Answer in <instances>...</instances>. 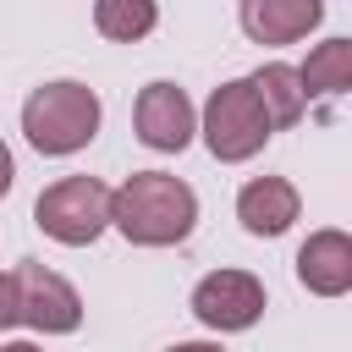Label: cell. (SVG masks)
<instances>
[{"label":"cell","instance_id":"obj_1","mask_svg":"<svg viewBox=\"0 0 352 352\" xmlns=\"http://www.w3.org/2000/svg\"><path fill=\"white\" fill-rule=\"evenodd\" d=\"M110 226L138 248H170L198 226V192L165 170H132L110 198Z\"/></svg>","mask_w":352,"mask_h":352},{"label":"cell","instance_id":"obj_6","mask_svg":"<svg viewBox=\"0 0 352 352\" xmlns=\"http://www.w3.org/2000/svg\"><path fill=\"white\" fill-rule=\"evenodd\" d=\"M258 314H264V280L248 270H214L192 286V319L220 330V336L248 330Z\"/></svg>","mask_w":352,"mask_h":352},{"label":"cell","instance_id":"obj_2","mask_svg":"<svg viewBox=\"0 0 352 352\" xmlns=\"http://www.w3.org/2000/svg\"><path fill=\"white\" fill-rule=\"evenodd\" d=\"M99 116H104V110H99V94H94L88 82L60 77V82H44V88L28 94V104H22V132H28V143H33L38 154H77V148L94 143Z\"/></svg>","mask_w":352,"mask_h":352},{"label":"cell","instance_id":"obj_7","mask_svg":"<svg viewBox=\"0 0 352 352\" xmlns=\"http://www.w3.org/2000/svg\"><path fill=\"white\" fill-rule=\"evenodd\" d=\"M132 121H138V138H143L154 154H182V148L192 143V132H198V110H192L187 88H176V82H165V77L138 94Z\"/></svg>","mask_w":352,"mask_h":352},{"label":"cell","instance_id":"obj_4","mask_svg":"<svg viewBox=\"0 0 352 352\" xmlns=\"http://www.w3.org/2000/svg\"><path fill=\"white\" fill-rule=\"evenodd\" d=\"M110 198H116V192H110L99 176H60V182H50V187L38 192L33 226H38L50 242H60V248H88V242H99L104 226H110Z\"/></svg>","mask_w":352,"mask_h":352},{"label":"cell","instance_id":"obj_9","mask_svg":"<svg viewBox=\"0 0 352 352\" xmlns=\"http://www.w3.org/2000/svg\"><path fill=\"white\" fill-rule=\"evenodd\" d=\"M236 16L253 44H297L324 22V0H242Z\"/></svg>","mask_w":352,"mask_h":352},{"label":"cell","instance_id":"obj_15","mask_svg":"<svg viewBox=\"0 0 352 352\" xmlns=\"http://www.w3.org/2000/svg\"><path fill=\"white\" fill-rule=\"evenodd\" d=\"M11 182H16V160H11V148L0 143V198L11 192Z\"/></svg>","mask_w":352,"mask_h":352},{"label":"cell","instance_id":"obj_5","mask_svg":"<svg viewBox=\"0 0 352 352\" xmlns=\"http://www.w3.org/2000/svg\"><path fill=\"white\" fill-rule=\"evenodd\" d=\"M11 275H16V308H22V324L28 330L66 336V330L82 324V297H77V286L66 275H55V270H44L33 258H22Z\"/></svg>","mask_w":352,"mask_h":352},{"label":"cell","instance_id":"obj_10","mask_svg":"<svg viewBox=\"0 0 352 352\" xmlns=\"http://www.w3.org/2000/svg\"><path fill=\"white\" fill-rule=\"evenodd\" d=\"M297 214H302V198L286 176H253L236 192V220L248 236H280V231H292Z\"/></svg>","mask_w":352,"mask_h":352},{"label":"cell","instance_id":"obj_14","mask_svg":"<svg viewBox=\"0 0 352 352\" xmlns=\"http://www.w3.org/2000/svg\"><path fill=\"white\" fill-rule=\"evenodd\" d=\"M22 324V308H16V275H0V330Z\"/></svg>","mask_w":352,"mask_h":352},{"label":"cell","instance_id":"obj_11","mask_svg":"<svg viewBox=\"0 0 352 352\" xmlns=\"http://www.w3.org/2000/svg\"><path fill=\"white\" fill-rule=\"evenodd\" d=\"M297 72H302L308 99L346 94V88H352V38H324V44H314V50H308V60H302Z\"/></svg>","mask_w":352,"mask_h":352},{"label":"cell","instance_id":"obj_12","mask_svg":"<svg viewBox=\"0 0 352 352\" xmlns=\"http://www.w3.org/2000/svg\"><path fill=\"white\" fill-rule=\"evenodd\" d=\"M253 88L264 94V104H270L275 126H292V121L302 116V104H308L302 72H297V66H286V60H270V66H258V72H253Z\"/></svg>","mask_w":352,"mask_h":352},{"label":"cell","instance_id":"obj_8","mask_svg":"<svg viewBox=\"0 0 352 352\" xmlns=\"http://www.w3.org/2000/svg\"><path fill=\"white\" fill-rule=\"evenodd\" d=\"M297 280L314 292V297H341L352 292V236L324 226L314 231L302 248H297Z\"/></svg>","mask_w":352,"mask_h":352},{"label":"cell","instance_id":"obj_3","mask_svg":"<svg viewBox=\"0 0 352 352\" xmlns=\"http://www.w3.org/2000/svg\"><path fill=\"white\" fill-rule=\"evenodd\" d=\"M198 132H204V143H209L214 160L242 165V160H253V154L270 143L275 116H270L264 94L253 88V77H236V82H220V88L209 94V104H204V126H198Z\"/></svg>","mask_w":352,"mask_h":352},{"label":"cell","instance_id":"obj_13","mask_svg":"<svg viewBox=\"0 0 352 352\" xmlns=\"http://www.w3.org/2000/svg\"><path fill=\"white\" fill-rule=\"evenodd\" d=\"M160 22V6L154 0H94V28L116 44H138L148 38Z\"/></svg>","mask_w":352,"mask_h":352}]
</instances>
